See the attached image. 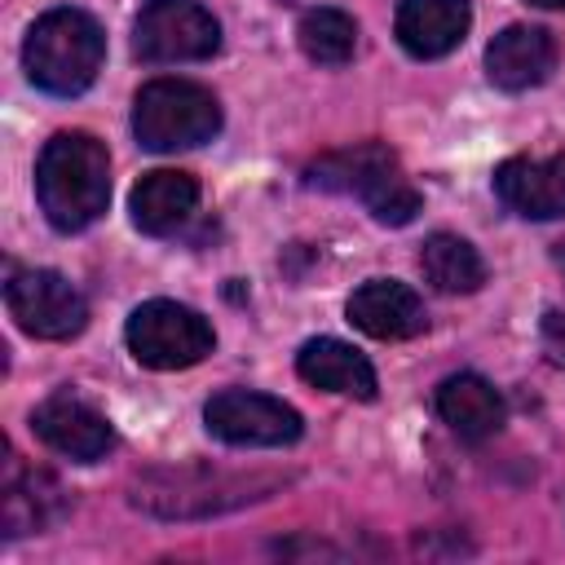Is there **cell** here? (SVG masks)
<instances>
[{
    "instance_id": "obj_23",
    "label": "cell",
    "mask_w": 565,
    "mask_h": 565,
    "mask_svg": "<svg viewBox=\"0 0 565 565\" xmlns=\"http://www.w3.org/2000/svg\"><path fill=\"white\" fill-rule=\"evenodd\" d=\"M556 265H561V269H565V247H561V256H556Z\"/></svg>"
},
{
    "instance_id": "obj_6",
    "label": "cell",
    "mask_w": 565,
    "mask_h": 565,
    "mask_svg": "<svg viewBox=\"0 0 565 565\" xmlns=\"http://www.w3.org/2000/svg\"><path fill=\"white\" fill-rule=\"evenodd\" d=\"M141 62H203L221 49V22L199 0H146L132 26Z\"/></svg>"
},
{
    "instance_id": "obj_8",
    "label": "cell",
    "mask_w": 565,
    "mask_h": 565,
    "mask_svg": "<svg viewBox=\"0 0 565 565\" xmlns=\"http://www.w3.org/2000/svg\"><path fill=\"white\" fill-rule=\"evenodd\" d=\"M207 433L230 446H291L300 437V411L282 397L252 393V388H225L203 406Z\"/></svg>"
},
{
    "instance_id": "obj_4",
    "label": "cell",
    "mask_w": 565,
    "mask_h": 565,
    "mask_svg": "<svg viewBox=\"0 0 565 565\" xmlns=\"http://www.w3.org/2000/svg\"><path fill=\"white\" fill-rule=\"evenodd\" d=\"M132 132L154 154L203 146L221 132V102L194 79H150L132 102Z\"/></svg>"
},
{
    "instance_id": "obj_11",
    "label": "cell",
    "mask_w": 565,
    "mask_h": 565,
    "mask_svg": "<svg viewBox=\"0 0 565 565\" xmlns=\"http://www.w3.org/2000/svg\"><path fill=\"white\" fill-rule=\"evenodd\" d=\"M494 194L508 212H516L525 221H561L565 216V154L503 159L494 168Z\"/></svg>"
},
{
    "instance_id": "obj_1",
    "label": "cell",
    "mask_w": 565,
    "mask_h": 565,
    "mask_svg": "<svg viewBox=\"0 0 565 565\" xmlns=\"http://www.w3.org/2000/svg\"><path fill=\"white\" fill-rule=\"evenodd\" d=\"M35 199L53 230H88L110 203V154L93 132H57L35 159Z\"/></svg>"
},
{
    "instance_id": "obj_10",
    "label": "cell",
    "mask_w": 565,
    "mask_h": 565,
    "mask_svg": "<svg viewBox=\"0 0 565 565\" xmlns=\"http://www.w3.org/2000/svg\"><path fill=\"white\" fill-rule=\"evenodd\" d=\"M31 428L49 450H57L66 459H79V463H93L115 446V428L106 424V415H97L75 393L44 397L31 415Z\"/></svg>"
},
{
    "instance_id": "obj_12",
    "label": "cell",
    "mask_w": 565,
    "mask_h": 565,
    "mask_svg": "<svg viewBox=\"0 0 565 565\" xmlns=\"http://www.w3.org/2000/svg\"><path fill=\"white\" fill-rule=\"evenodd\" d=\"M552 71H556V40H552L543 26L512 22V26H503V31L490 40V49H486V75H490V84H499L503 93L539 88Z\"/></svg>"
},
{
    "instance_id": "obj_5",
    "label": "cell",
    "mask_w": 565,
    "mask_h": 565,
    "mask_svg": "<svg viewBox=\"0 0 565 565\" xmlns=\"http://www.w3.org/2000/svg\"><path fill=\"white\" fill-rule=\"evenodd\" d=\"M124 340L132 349V358L150 371H185L194 362H203L216 344L207 318L190 305L177 300H146L132 309Z\"/></svg>"
},
{
    "instance_id": "obj_7",
    "label": "cell",
    "mask_w": 565,
    "mask_h": 565,
    "mask_svg": "<svg viewBox=\"0 0 565 565\" xmlns=\"http://www.w3.org/2000/svg\"><path fill=\"white\" fill-rule=\"evenodd\" d=\"M4 305L13 322L35 340H71L88 322L84 296L53 269H13L4 282Z\"/></svg>"
},
{
    "instance_id": "obj_14",
    "label": "cell",
    "mask_w": 565,
    "mask_h": 565,
    "mask_svg": "<svg viewBox=\"0 0 565 565\" xmlns=\"http://www.w3.org/2000/svg\"><path fill=\"white\" fill-rule=\"evenodd\" d=\"M199 203V181L181 168H154L146 172L137 185H132V199H128V212H132V225L141 234H177L190 212Z\"/></svg>"
},
{
    "instance_id": "obj_19",
    "label": "cell",
    "mask_w": 565,
    "mask_h": 565,
    "mask_svg": "<svg viewBox=\"0 0 565 565\" xmlns=\"http://www.w3.org/2000/svg\"><path fill=\"white\" fill-rule=\"evenodd\" d=\"M419 269L424 278L441 291V296H468L486 282V260L477 256V247L459 234H428L419 247Z\"/></svg>"
},
{
    "instance_id": "obj_16",
    "label": "cell",
    "mask_w": 565,
    "mask_h": 565,
    "mask_svg": "<svg viewBox=\"0 0 565 565\" xmlns=\"http://www.w3.org/2000/svg\"><path fill=\"white\" fill-rule=\"evenodd\" d=\"M296 371H300L305 384H313L322 393H340V397H358V402L375 397L371 362L353 344H344V340H331V335L305 340L300 353H296Z\"/></svg>"
},
{
    "instance_id": "obj_20",
    "label": "cell",
    "mask_w": 565,
    "mask_h": 565,
    "mask_svg": "<svg viewBox=\"0 0 565 565\" xmlns=\"http://www.w3.org/2000/svg\"><path fill=\"white\" fill-rule=\"evenodd\" d=\"M296 40L309 62L318 66H344L358 49V22L344 9H309L296 26Z\"/></svg>"
},
{
    "instance_id": "obj_9",
    "label": "cell",
    "mask_w": 565,
    "mask_h": 565,
    "mask_svg": "<svg viewBox=\"0 0 565 565\" xmlns=\"http://www.w3.org/2000/svg\"><path fill=\"white\" fill-rule=\"evenodd\" d=\"M132 499L159 516H207L221 508H234L243 499H260L252 481L221 477L207 468H163L137 481Z\"/></svg>"
},
{
    "instance_id": "obj_13",
    "label": "cell",
    "mask_w": 565,
    "mask_h": 565,
    "mask_svg": "<svg viewBox=\"0 0 565 565\" xmlns=\"http://www.w3.org/2000/svg\"><path fill=\"white\" fill-rule=\"evenodd\" d=\"M349 322L371 340H411L428 327L424 300L397 278H371L349 296Z\"/></svg>"
},
{
    "instance_id": "obj_2",
    "label": "cell",
    "mask_w": 565,
    "mask_h": 565,
    "mask_svg": "<svg viewBox=\"0 0 565 565\" xmlns=\"http://www.w3.org/2000/svg\"><path fill=\"white\" fill-rule=\"evenodd\" d=\"M102 57H106V35L97 18L84 9H49L44 18H35L22 44V66L31 84L53 97L84 93L97 79Z\"/></svg>"
},
{
    "instance_id": "obj_22",
    "label": "cell",
    "mask_w": 565,
    "mask_h": 565,
    "mask_svg": "<svg viewBox=\"0 0 565 565\" xmlns=\"http://www.w3.org/2000/svg\"><path fill=\"white\" fill-rule=\"evenodd\" d=\"M525 4H534V9H565V0H525Z\"/></svg>"
},
{
    "instance_id": "obj_18",
    "label": "cell",
    "mask_w": 565,
    "mask_h": 565,
    "mask_svg": "<svg viewBox=\"0 0 565 565\" xmlns=\"http://www.w3.org/2000/svg\"><path fill=\"white\" fill-rule=\"evenodd\" d=\"M66 512V490L49 477V472H18L13 455H9V477H4V499H0V521L4 534H31L53 525Z\"/></svg>"
},
{
    "instance_id": "obj_21",
    "label": "cell",
    "mask_w": 565,
    "mask_h": 565,
    "mask_svg": "<svg viewBox=\"0 0 565 565\" xmlns=\"http://www.w3.org/2000/svg\"><path fill=\"white\" fill-rule=\"evenodd\" d=\"M543 353L552 358V366L565 371V309L543 313Z\"/></svg>"
},
{
    "instance_id": "obj_3",
    "label": "cell",
    "mask_w": 565,
    "mask_h": 565,
    "mask_svg": "<svg viewBox=\"0 0 565 565\" xmlns=\"http://www.w3.org/2000/svg\"><path fill=\"white\" fill-rule=\"evenodd\" d=\"M305 181L313 190L358 194L380 225H406L419 212V190L406 181L397 154L388 146H380V141L344 146V150H331V154L313 159L305 168Z\"/></svg>"
},
{
    "instance_id": "obj_15",
    "label": "cell",
    "mask_w": 565,
    "mask_h": 565,
    "mask_svg": "<svg viewBox=\"0 0 565 565\" xmlns=\"http://www.w3.org/2000/svg\"><path fill=\"white\" fill-rule=\"evenodd\" d=\"M468 26V0H402L397 9V40L411 57H446L463 44Z\"/></svg>"
},
{
    "instance_id": "obj_17",
    "label": "cell",
    "mask_w": 565,
    "mask_h": 565,
    "mask_svg": "<svg viewBox=\"0 0 565 565\" xmlns=\"http://www.w3.org/2000/svg\"><path fill=\"white\" fill-rule=\"evenodd\" d=\"M437 415L463 441H486L503 428V397L486 375L459 371L437 384Z\"/></svg>"
}]
</instances>
